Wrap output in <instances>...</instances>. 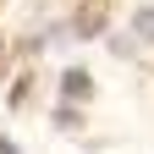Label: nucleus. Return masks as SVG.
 Segmentation results:
<instances>
[{"label": "nucleus", "instance_id": "nucleus-1", "mask_svg": "<svg viewBox=\"0 0 154 154\" xmlns=\"http://www.w3.org/2000/svg\"><path fill=\"white\" fill-rule=\"evenodd\" d=\"M132 28H138L149 44H154V11H138V17H132Z\"/></svg>", "mask_w": 154, "mask_h": 154}, {"label": "nucleus", "instance_id": "nucleus-2", "mask_svg": "<svg viewBox=\"0 0 154 154\" xmlns=\"http://www.w3.org/2000/svg\"><path fill=\"white\" fill-rule=\"evenodd\" d=\"M66 94H88V77L83 72H66Z\"/></svg>", "mask_w": 154, "mask_h": 154}, {"label": "nucleus", "instance_id": "nucleus-3", "mask_svg": "<svg viewBox=\"0 0 154 154\" xmlns=\"http://www.w3.org/2000/svg\"><path fill=\"white\" fill-rule=\"evenodd\" d=\"M0 154H17V149H11V143H0Z\"/></svg>", "mask_w": 154, "mask_h": 154}]
</instances>
